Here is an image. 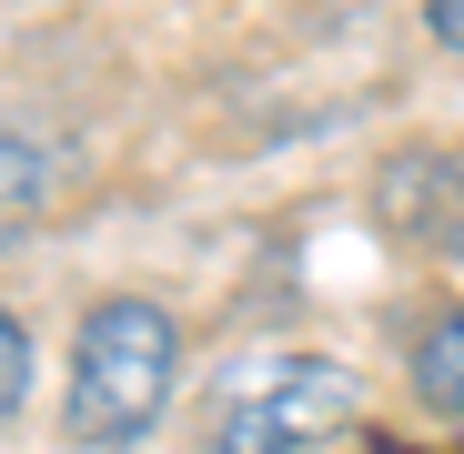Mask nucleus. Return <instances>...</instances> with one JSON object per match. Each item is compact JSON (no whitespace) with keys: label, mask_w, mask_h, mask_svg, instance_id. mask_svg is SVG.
<instances>
[{"label":"nucleus","mask_w":464,"mask_h":454,"mask_svg":"<svg viewBox=\"0 0 464 454\" xmlns=\"http://www.w3.org/2000/svg\"><path fill=\"white\" fill-rule=\"evenodd\" d=\"M414 394H424L444 424H464V303H454V314L414 343Z\"/></svg>","instance_id":"obj_4"},{"label":"nucleus","mask_w":464,"mask_h":454,"mask_svg":"<svg viewBox=\"0 0 464 454\" xmlns=\"http://www.w3.org/2000/svg\"><path fill=\"white\" fill-rule=\"evenodd\" d=\"M363 414V373L334 353H243L212 373L202 404V444L212 454H314L324 434H343Z\"/></svg>","instance_id":"obj_2"},{"label":"nucleus","mask_w":464,"mask_h":454,"mask_svg":"<svg viewBox=\"0 0 464 454\" xmlns=\"http://www.w3.org/2000/svg\"><path fill=\"white\" fill-rule=\"evenodd\" d=\"M21 384H31V333H21V314H11V303H0V424H11Z\"/></svg>","instance_id":"obj_6"},{"label":"nucleus","mask_w":464,"mask_h":454,"mask_svg":"<svg viewBox=\"0 0 464 454\" xmlns=\"http://www.w3.org/2000/svg\"><path fill=\"white\" fill-rule=\"evenodd\" d=\"M172 384H182V324L151 293H111L82 314V343H71L61 434L92 444V454H121L172 414Z\"/></svg>","instance_id":"obj_1"},{"label":"nucleus","mask_w":464,"mask_h":454,"mask_svg":"<svg viewBox=\"0 0 464 454\" xmlns=\"http://www.w3.org/2000/svg\"><path fill=\"white\" fill-rule=\"evenodd\" d=\"M424 31H434L444 51H464V0H424Z\"/></svg>","instance_id":"obj_7"},{"label":"nucleus","mask_w":464,"mask_h":454,"mask_svg":"<svg viewBox=\"0 0 464 454\" xmlns=\"http://www.w3.org/2000/svg\"><path fill=\"white\" fill-rule=\"evenodd\" d=\"M383 222L434 253V263H464V151H404L383 172Z\"/></svg>","instance_id":"obj_3"},{"label":"nucleus","mask_w":464,"mask_h":454,"mask_svg":"<svg viewBox=\"0 0 464 454\" xmlns=\"http://www.w3.org/2000/svg\"><path fill=\"white\" fill-rule=\"evenodd\" d=\"M41 192H51V162H41V141H21L11 121H0V243H11V233H31Z\"/></svg>","instance_id":"obj_5"}]
</instances>
